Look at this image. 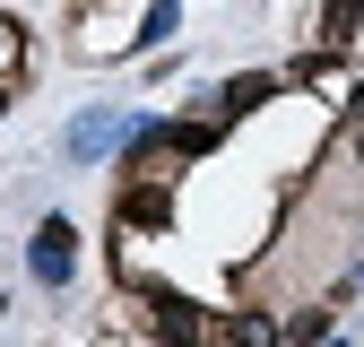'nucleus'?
Here are the masks:
<instances>
[{
    "instance_id": "obj_1",
    "label": "nucleus",
    "mask_w": 364,
    "mask_h": 347,
    "mask_svg": "<svg viewBox=\"0 0 364 347\" xmlns=\"http://www.w3.org/2000/svg\"><path fill=\"white\" fill-rule=\"evenodd\" d=\"M148 304H156V338L165 347H225V321L200 313L191 295H148Z\"/></svg>"
},
{
    "instance_id": "obj_2",
    "label": "nucleus",
    "mask_w": 364,
    "mask_h": 347,
    "mask_svg": "<svg viewBox=\"0 0 364 347\" xmlns=\"http://www.w3.org/2000/svg\"><path fill=\"white\" fill-rule=\"evenodd\" d=\"M26 269H35L43 287H70V269H78V235H70V217H43V226H35Z\"/></svg>"
},
{
    "instance_id": "obj_3",
    "label": "nucleus",
    "mask_w": 364,
    "mask_h": 347,
    "mask_svg": "<svg viewBox=\"0 0 364 347\" xmlns=\"http://www.w3.org/2000/svg\"><path fill=\"white\" fill-rule=\"evenodd\" d=\"M269 96H278V78H235V87L217 96V113L235 122V113H252V105H269Z\"/></svg>"
},
{
    "instance_id": "obj_4",
    "label": "nucleus",
    "mask_w": 364,
    "mask_h": 347,
    "mask_svg": "<svg viewBox=\"0 0 364 347\" xmlns=\"http://www.w3.org/2000/svg\"><path fill=\"white\" fill-rule=\"evenodd\" d=\"M364 26V0H321V43H347Z\"/></svg>"
},
{
    "instance_id": "obj_5",
    "label": "nucleus",
    "mask_w": 364,
    "mask_h": 347,
    "mask_svg": "<svg viewBox=\"0 0 364 347\" xmlns=\"http://www.w3.org/2000/svg\"><path fill=\"white\" fill-rule=\"evenodd\" d=\"M113 139H130V122H78V130H70L78 156H96V148H113Z\"/></svg>"
},
{
    "instance_id": "obj_6",
    "label": "nucleus",
    "mask_w": 364,
    "mask_h": 347,
    "mask_svg": "<svg viewBox=\"0 0 364 347\" xmlns=\"http://www.w3.org/2000/svg\"><path fill=\"white\" fill-rule=\"evenodd\" d=\"M173 35V0H156V9H148V26H139V43H165Z\"/></svg>"
},
{
    "instance_id": "obj_7",
    "label": "nucleus",
    "mask_w": 364,
    "mask_h": 347,
    "mask_svg": "<svg viewBox=\"0 0 364 347\" xmlns=\"http://www.w3.org/2000/svg\"><path fill=\"white\" fill-rule=\"evenodd\" d=\"M347 113H355V122H364V87H355V105H347Z\"/></svg>"
},
{
    "instance_id": "obj_8",
    "label": "nucleus",
    "mask_w": 364,
    "mask_h": 347,
    "mask_svg": "<svg viewBox=\"0 0 364 347\" xmlns=\"http://www.w3.org/2000/svg\"><path fill=\"white\" fill-rule=\"evenodd\" d=\"M0 113H9V87H0Z\"/></svg>"
},
{
    "instance_id": "obj_9",
    "label": "nucleus",
    "mask_w": 364,
    "mask_h": 347,
    "mask_svg": "<svg viewBox=\"0 0 364 347\" xmlns=\"http://www.w3.org/2000/svg\"><path fill=\"white\" fill-rule=\"evenodd\" d=\"M0 43H9V26H0Z\"/></svg>"
},
{
    "instance_id": "obj_10",
    "label": "nucleus",
    "mask_w": 364,
    "mask_h": 347,
    "mask_svg": "<svg viewBox=\"0 0 364 347\" xmlns=\"http://www.w3.org/2000/svg\"><path fill=\"white\" fill-rule=\"evenodd\" d=\"M355 156H364V139H355Z\"/></svg>"
}]
</instances>
